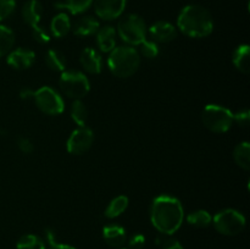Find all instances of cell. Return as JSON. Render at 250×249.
I'll list each match as a JSON object with an SVG mask.
<instances>
[{
    "instance_id": "7",
    "label": "cell",
    "mask_w": 250,
    "mask_h": 249,
    "mask_svg": "<svg viewBox=\"0 0 250 249\" xmlns=\"http://www.w3.org/2000/svg\"><path fill=\"white\" fill-rule=\"evenodd\" d=\"M215 229L224 236L233 237L246 228V217L236 209H224L212 217Z\"/></svg>"
},
{
    "instance_id": "6",
    "label": "cell",
    "mask_w": 250,
    "mask_h": 249,
    "mask_svg": "<svg viewBox=\"0 0 250 249\" xmlns=\"http://www.w3.org/2000/svg\"><path fill=\"white\" fill-rule=\"evenodd\" d=\"M62 94L73 100H82L90 90V83L87 76L80 71H63L59 80Z\"/></svg>"
},
{
    "instance_id": "11",
    "label": "cell",
    "mask_w": 250,
    "mask_h": 249,
    "mask_svg": "<svg viewBox=\"0 0 250 249\" xmlns=\"http://www.w3.org/2000/svg\"><path fill=\"white\" fill-rule=\"evenodd\" d=\"M36 61V54L31 49L17 48L7 54L6 62L14 70L22 71L29 68Z\"/></svg>"
},
{
    "instance_id": "9",
    "label": "cell",
    "mask_w": 250,
    "mask_h": 249,
    "mask_svg": "<svg viewBox=\"0 0 250 249\" xmlns=\"http://www.w3.org/2000/svg\"><path fill=\"white\" fill-rule=\"evenodd\" d=\"M93 142H94V133L92 129L85 126L78 127L68 137L66 148L72 155H82L92 148Z\"/></svg>"
},
{
    "instance_id": "34",
    "label": "cell",
    "mask_w": 250,
    "mask_h": 249,
    "mask_svg": "<svg viewBox=\"0 0 250 249\" xmlns=\"http://www.w3.org/2000/svg\"><path fill=\"white\" fill-rule=\"evenodd\" d=\"M146 244V237L141 233H136L128 239V249H142Z\"/></svg>"
},
{
    "instance_id": "26",
    "label": "cell",
    "mask_w": 250,
    "mask_h": 249,
    "mask_svg": "<svg viewBox=\"0 0 250 249\" xmlns=\"http://www.w3.org/2000/svg\"><path fill=\"white\" fill-rule=\"evenodd\" d=\"M71 117L78 127L85 126L88 120V109L82 100H73L71 106Z\"/></svg>"
},
{
    "instance_id": "35",
    "label": "cell",
    "mask_w": 250,
    "mask_h": 249,
    "mask_svg": "<svg viewBox=\"0 0 250 249\" xmlns=\"http://www.w3.org/2000/svg\"><path fill=\"white\" fill-rule=\"evenodd\" d=\"M160 244H161V249H183L182 244H181L177 239H173V238L164 239Z\"/></svg>"
},
{
    "instance_id": "21",
    "label": "cell",
    "mask_w": 250,
    "mask_h": 249,
    "mask_svg": "<svg viewBox=\"0 0 250 249\" xmlns=\"http://www.w3.org/2000/svg\"><path fill=\"white\" fill-rule=\"evenodd\" d=\"M45 63L51 71L55 72H63L66 70V61L65 55L61 51L55 50V49H49L45 54Z\"/></svg>"
},
{
    "instance_id": "19",
    "label": "cell",
    "mask_w": 250,
    "mask_h": 249,
    "mask_svg": "<svg viewBox=\"0 0 250 249\" xmlns=\"http://www.w3.org/2000/svg\"><path fill=\"white\" fill-rule=\"evenodd\" d=\"M232 61L239 72L248 75L250 71V48L248 44H242L234 50Z\"/></svg>"
},
{
    "instance_id": "8",
    "label": "cell",
    "mask_w": 250,
    "mask_h": 249,
    "mask_svg": "<svg viewBox=\"0 0 250 249\" xmlns=\"http://www.w3.org/2000/svg\"><path fill=\"white\" fill-rule=\"evenodd\" d=\"M33 100L37 107L42 112L51 115V116L60 115L65 109V103H63L61 95L48 85H44V87L37 89L33 94Z\"/></svg>"
},
{
    "instance_id": "12",
    "label": "cell",
    "mask_w": 250,
    "mask_h": 249,
    "mask_svg": "<svg viewBox=\"0 0 250 249\" xmlns=\"http://www.w3.org/2000/svg\"><path fill=\"white\" fill-rule=\"evenodd\" d=\"M148 33L150 34L151 41L156 44H165L175 41L177 37V28L167 21H158L149 27Z\"/></svg>"
},
{
    "instance_id": "2",
    "label": "cell",
    "mask_w": 250,
    "mask_h": 249,
    "mask_svg": "<svg viewBox=\"0 0 250 249\" xmlns=\"http://www.w3.org/2000/svg\"><path fill=\"white\" fill-rule=\"evenodd\" d=\"M177 27L190 38H205L212 33L214 20L208 9L200 5H187L177 17Z\"/></svg>"
},
{
    "instance_id": "1",
    "label": "cell",
    "mask_w": 250,
    "mask_h": 249,
    "mask_svg": "<svg viewBox=\"0 0 250 249\" xmlns=\"http://www.w3.org/2000/svg\"><path fill=\"white\" fill-rule=\"evenodd\" d=\"M185 210L182 203L172 195L163 194L153 200L150 208V221L163 234H173L182 226Z\"/></svg>"
},
{
    "instance_id": "4",
    "label": "cell",
    "mask_w": 250,
    "mask_h": 249,
    "mask_svg": "<svg viewBox=\"0 0 250 249\" xmlns=\"http://www.w3.org/2000/svg\"><path fill=\"white\" fill-rule=\"evenodd\" d=\"M116 33L129 46H136L141 45L146 41L148 28L139 15L128 14L120 19Z\"/></svg>"
},
{
    "instance_id": "23",
    "label": "cell",
    "mask_w": 250,
    "mask_h": 249,
    "mask_svg": "<svg viewBox=\"0 0 250 249\" xmlns=\"http://www.w3.org/2000/svg\"><path fill=\"white\" fill-rule=\"evenodd\" d=\"M233 158L237 165L243 170H250V144L249 142H242L237 144L233 150Z\"/></svg>"
},
{
    "instance_id": "28",
    "label": "cell",
    "mask_w": 250,
    "mask_h": 249,
    "mask_svg": "<svg viewBox=\"0 0 250 249\" xmlns=\"http://www.w3.org/2000/svg\"><path fill=\"white\" fill-rule=\"evenodd\" d=\"M141 49V54L146 59H155L159 55V46L155 42L153 41H144L143 43L139 45Z\"/></svg>"
},
{
    "instance_id": "24",
    "label": "cell",
    "mask_w": 250,
    "mask_h": 249,
    "mask_svg": "<svg viewBox=\"0 0 250 249\" xmlns=\"http://www.w3.org/2000/svg\"><path fill=\"white\" fill-rule=\"evenodd\" d=\"M15 44V33L11 28L0 24V58L7 55Z\"/></svg>"
},
{
    "instance_id": "5",
    "label": "cell",
    "mask_w": 250,
    "mask_h": 249,
    "mask_svg": "<svg viewBox=\"0 0 250 249\" xmlns=\"http://www.w3.org/2000/svg\"><path fill=\"white\" fill-rule=\"evenodd\" d=\"M202 122L214 133H225L233 124V112L221 105L209 104L203 109Z\"/></svg>"
},
{
    "instance_id": "15",
    "label": "cell",
    "mask_w": 250,
    "mask_h": 249,
    "mask_svg": "<svg viewBox=\"0 0 250 249\" xmlns=\"http://www.w3.org/2000/svg\"><path fill=\"white\" fill-rule=\"evenodd\" d=\"M97 36V45L102 53H110L116 48V29L112 26L100 27Z\"/></svg>"
},
{
    "instance_id": "16",
    "label": "cell",
    "mask_w": 250,
    "mask_h": 249,
    "mask_svg": "<svg viewBox=\"0 0 250 249\" xmlns=\"http://www.w3.org/2000/svg\"><path fill=\"white\" fill-rule=\"evenodd\" d=\"M103 237L110 247L121 248L127 241V234L124 227L119 225H107L103 229Z\"/></svg>"
},
{
    "instance_id": "36",
    "label": "cell",
    "mask_w": 250,
    "mask_h": 249,
    "mask_svg": "<svg viewBox=\"0 0 250 249\" xmlns=\"http://www.w3.org/2000/svg\"><path fill=\"white\" fill-rule=\"evenodd\" d=\"M33 94L34 92L32 89H29V88H23V89L21 90V93H20V97H21V99L23 100H28V99H33Z\"/></svg>"
},
{
    "instance_id": "30",
    "label": "cell",
    "mask_w": 250,
    "mask_h": 249,
    "mask_svg": "<svg viewBox=\"0 0 250 249\" xmlns=\"http://www.w3.org/2000/svg\"><path fill=\"white\" fill-rule=\"evenodd\" d=\"M46 241L49 242V249H76L75 247L68 246V244L59 243L55 239V232L51 231V229H46L45 231Z\"/></svg>"
},
{
    "instance_id": "3",
    "label": "cell",
    "mask_w": 250,
    "mask_h": 249,
    "mask_svg": "<svg viewBox=\"0 0 250 249\" xmlns=\"http://www.w3.org/2000/svg\"><path fill=\"white\" fill-rule=\"evenodd\" d=\"M141 65V54L133 46H116L109 53L107 66L114 76L128 78L138 71Z\"/></svg>"
},
{
    "instance_id": "20",
    "label": "cell",
    "mask_w": 250,
    "mask_h": 249,
    "mask_svg": "<svg viewBox=\"0 0 250 249\" xmlns=\"http://www.w3.org/2000/svg\"><path fill=\"white\" fill-rule=\"evenodd\" d=\"M129 204V200L126 195H119V197L114 198L111 202L109 203V205L105 209L104 215L107 219H116L120 215L124 214L127 210Z\"/></svg>"
},
{
    "instance_id": "22",
    "label": "cell",
    "mask_w": 250,
    "mask_h": 249,
    "mask_svg": "<svg viewBox=\"0 0 250 249\" xmlns=\"http://www.w3.org/2000/svg\"><path fill=\"white\" fill-rule=\"evenodd\" d=\"M94 0H66L63 2H56V9L67 10L72 15H80L87 11L93 5Z\"/></svg>"
},
{
    "instance_id": "29",
    "label": "cell",
    "mask_w": 250,
    "mask_h": 249,
    "mask_svg": "<svg viewBox=\"0 0 250 249\" xmlns=\"http://www.w3.org/2000/svg\"><path fill=\"white\" fill-rule=\"evenodd\" d=\"M16 7V0H0V22L11 16Z\"/></svg>"
},
{
    "instance_id": "10",
    "label": "cell",
    "mask_w": 250,
    "mask_h": 249,
    "mask_svg": "<svg viewBox=\"0 0 250 249\" xmlns=\"http://www.w3.org/2000/svg\"><path fill=\"white\" fill-rule=\"evenodd\" d=\"M94 11L99 19L104 21L116 20L124 14L127 0H94Z\"/></svg>"
},
{
    "instance_id": "13",
    "label": "cell",
    "mask_w": 250,
    "mask_h": 249,
    "mask_svg": "<svg viewBox=\"0 0 250 249\" xmlns=\"http://www.w3.org/2000/svg\"><path fill=\"white\" fill-rule=\"evenodd\" d=\"M80 62L85 72L90 73V75H98V73L102 72V55L95 49H83L80 55Z\"/></svg>"
},
{
    "instance_id": "17",
    "label": "cell",
    "mask_w": 250,
    "mask_h": 249,
    "mask_svg": "<svg viewBox=\"0 0 250 249\" xmlns=\"http://www.w3.org/2000/svg\"><path fill=\"white\" fill-rule=\"evenodd\" d=\"M100 28V23L95 17L83 16L75 22L72 31L77 37H89L93 36Z\"/></svg>"
},
{
    "instance_id": "32",
    "label": "cell",
    "mask_w": 250,
    "mask_h": 249,
    "mask_svg": "<svg viewBox=\"0 0 250 249\" xmlns=\"http://www.w3.org/2000/svg\"><path fill=\"white\" fill-rule=\"evenodd\" d=\"M233 121H236L237 124L241 127H248L250 122V112L249 110H242V111L237 112L236 115L233 114Z\"/></svg>"
},
{
    "instance_id": "14",
    "label": "cell",
    "mask_w": 250,
    "mask_h": 249,
    "mask_svg": "<svg viewBox=\"0 0 250 249\" xmlns=\"http://www.w3.org/2000/svg\"><path fill=\"white\" fill-rule=\"evenodd\" d=\"M43 5L38 0H28L22 7V19L32 29L39 26L43 16Z\"/></svg>"
},
{
    "instance_id": "27",
    "label": "cell",
    "mask_w": 250,
    "mask_h": 249,
    "mask_svg": "<svg viewBox=\"0 0 250 249\" xmlns=\"http://www.w3.org/2000/svg\"><path fill=\"white\" fill-rule=\"evenodd\" d=\"M17 249H45V243L43 239L36 234H23L20 237L16 243Z\"/></svg>"
},
{
    "instance_id": "31",
    "label": "cell",
    "mask_w": 250,
    "mask_h": 249,
    "mask_svg": "<svg viewBox=\"0 0 250 249\" xmlns=\"http://www.w3.org/2000/svg\"><path fill=\"white\" fill-rule=\"evenodd\" d=\"M32 36H33L34 41L38 42L39 44H48L50 42V34L41 26L32 29Z\"/></svg>"
},
{
    "instance_id": "37",
    "label": "cell",
    "mask_w": 250,
    "mask_h": 249,
    "mask_svg": "<svg viewBox=\"0 0 250 249\" xmlns=\"http://www.w3.org/2000/svg\"><path fill=\"white\" fill-rule=\"evenodd\" d=\"M119 249H126V248H119Z\"/></svg>"
},
{
    "instance_id": "25",
    "label": "cell",
    "mask_w": 250,
    "mask_h": 249,
    "mask_svg": "<svg viewBox=\"0 0 250 249\" xmlns=\"http://www.w3.org/2000/svg\"><path fill=\"white\" fill-rule=\"evenodd\" d=\"M187 222L197 228H205L212 222L211 215L207 210H195L187 216Z\"/></svg>"
},
{
    "instance_id": "18",
    "label": "cell",
    "mask_w": 250,
    "mask_h": 249,
    "mask_svg": "<svg viewBox=\"0 0 250 249\" xmlns=\"http://www.w3.org/2000/svg\"><path fill=\"white\" fill-rule=\"evenodd\" d=\"M72 26H71V20L67 14L65 12H60L56 16L53 17L50 22V32L51 36L55 38H63L68 34L71 31Z\"/></svg>"
},
{
    "instance_id": "33",
    "label": "cell",
    "mask_w": 250,
    "mask_h": 249,
    "mask_svg": "<svg viewBox=\"0 0 250 249\" xmlns=\"http://www.w3.org/2000/svg\"><path fill=\"white\" fill-rule=\"evenodd\" d=\"M17 146L23 154H31L34 150L33 143L27 137H20L19 141H17Z\"/></svg>"
}]
</instances>
